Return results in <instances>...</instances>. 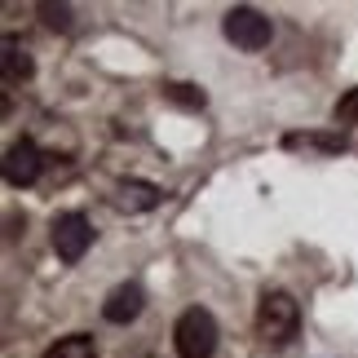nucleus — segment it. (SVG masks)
<instances>
[{"mask_svg": "<svg viewBox=\"0 0 358 358\" xmlns=\"http://www.w3.org/2000/svg\"><path fill=\"white\" fill-rule=\"evenodd\" d=\"M40 169H45V159H40V146L31 142V137H22V142H13L5 150V182L9 186H31Z\"/></svg>", "mask_w": 358, "mask_h": 358, "instance_id": "obj_5", "label": "nucleus"}, {"mask_svg": "<svg viewBox=\"0 0 358 358\" xmlns=\"http://www.w3.org/2000/svg\"><path fill=\"white\" fill-rule=\"evenodd\" d=\"M0 58H5V80L9 85H18V80L31 76V53H27L13 36H5V53H0Z\"/></svg>", "mask_w": 358, "mask_h": 358, "instance_id": "obj_8", "label": "nucleus"}, {"mask_svg": "<svg viewBox=\"0 0 358 358\" xmlns=\"http://www.w3.org/2000/svg\"><path fill=\"white\" fill-rule=\"evenodd\" d=\"M222 31H226V40H230L235 49H243V53H257V49H266V45H270L274 27H270V18H266L261 9H252V5H235V9L226 13Z\"/></svg>", "mask_w": 358, "mask_h": 358, "instance_id": "obj_3", "label": "nucleus"}, {"mask_svg": "<svg viewBox=\"0 0 358 358\" xmlns=\"http://www.w3.org/2000/svg\"><path fill=\"white\" fill-rule=\"evenodd\" d=\"M164 98L169 102H177V106H186V111H199L203 102V89H195V85H164Z\"/></svg>", "mask_w": 358, "mask_h": 358, "instance_id": "obj_10", "label": "nucleus"}, {"mask_svg": "<svg viewBox=\"0 0 358 358\" xmlns=\"http://www.w3.org/2000/svg\"><path fill=\"white\" fill-rule=\"evenodd\" d=\"M40 18H45V27H53V31H66L71 27V5H40Z\"/></svg>", "mask_w": 358, "mask_h": 358, "instance_id": "obj_12", "label": "nucleus"}, {"mask_svg": "<svg viewBox=\"0 0 358 358\" xmlns=\"http://www.w3.org/2000/svg\"><path fill=\"white\" fill-rule=\"evenodd\" d=\"M142 306H146V292L137 283H120L111 296H106V306H102V314H106V323H133L137 314H142Z\"/></svg>", "mask_w": 358, "mask_h": 358, "instance_id": "obj_6", "label": "nucleus"}, {"mask_svg": "<svg viewBox=\"0 0 358 358\" xmlns=\"http://www.w3.org/2000/svg\"><path fill=\"white\" fill-rule=\"evenodd\" d=\"M142 358H155V354H142Z\"/></svg>", "mask_w": 358, "mask_h": 358, "instance_id": "obj_14", "label": "nucleus"}, {"mask_svg": "<svg viewBox=\"0 0 358 358\" xmlns=\"http://www.w3.org/2000/svg\"><path fill=\"white\" fill-rule=\"evenodd\" d=\"M89 243H93V226H89L85 213L53 217V252H58L66 266H76V261L89 252Z\"/></svg>", "mask_w": 358, "mask_h": 358, "instance_id": "obj_4", "label": "nucleus"}, {"mask_svg": "<svg viewBox=\"0 0 358 358\" xmlns=\"http://www.w3.org/2000/svg\"><path fill=\"white\" fill-rule=\"evenodd\" d=\"M301 142H310V146H319V150H345V137H332V133H292L287 137V146H301Z\"/></svg>", "mask_w": 358, "mask_h": 358, "instance_id": "obj_11", "label": "nucleus"}, {"mask_svg": "<svg viewBox=\"0 0 358 358\" xmlns=\"http://www.w3.org/2000/svg\"><path fill=\"white\" fill-rule=\"evenodd\" d=\"M301 327V306L292 292H266L257 301V332L270 341V345H287Z\"/></svg>", "mask_w": 358, "mask_h": 358, "instance_id": "obj_1", "label": "nucleus"}, {"mask_svg": "<svg viewBox=\"0 0 358 358\" xmlns=\"http://www.w3.org/2000/svg\"><path fill=\"white\" fill-rule=\"evenodd\" d=\"M332 115H336V124H358V89H350L345 98L336 102V111H332Z\"/></svg>", "mask_w": 358, "mask_h": 358, "instance_id": "obj_13", "label": "nucleus"}, {"mask_svg": "<svg viewBox=\"0 0 358 358\" xmlns=\"http://www.w3.org/2000/svg\"><path fill=\"white\" fill-rule=\"evenodd\" d=\"M40 358H98V345H93V336L76 332V336H62L58 345H49Z\"/></svg>", "mask_w": 358, "mask_h": 358, "instance_id": "obj_9", "label": "nucleus"}, {"mask_svg": "<svg viewBox=\"0 0 358 358\" xmlns=\"http://www.w3.org/2000/svg\"><path fill=\"white\" fill-rule=\"evenodd\" d=\"M120 208H129V213H150L159 203V186H150V182H137V177H129V182H120Z\"/></svg>", "mask_w": 358, "mask_h": 358, "instance_id": "obj_7", "label": "nucleus"}, {"mask_svg": "<svg viewBox=\"0 0 358 358\" xmlns=\"http://www.w3.org/2000/svg\"><path fill=\"white\" fill-rule=\"evenodd\" d=\"M173 345H177V358H213L217 350V319L208 310L190 306L173 327Z\"/></svg>", "mask_w": 358, "mask_h": 358, "instance_id": "obj_2", "label": "nucleus"}]
</instances>
